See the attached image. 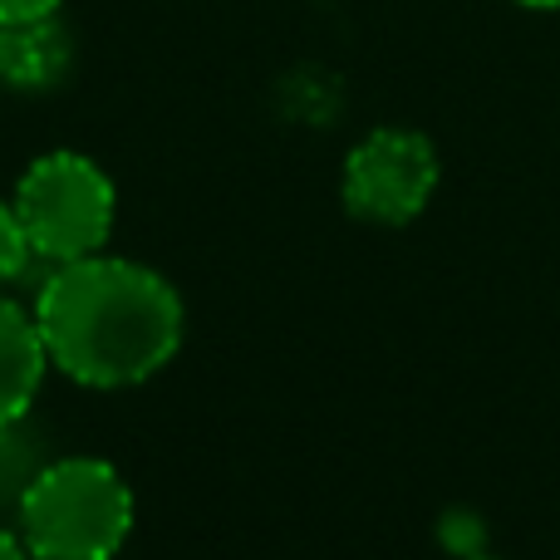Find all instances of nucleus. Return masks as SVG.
Wrapping results in <instances>:
<instances>
[{
  "instance_id": "7",
  "label": "nucleus",
  "mask_w": 560,
  "mask_h": 560,
  "mask_svg": "<svg viewBox=\"0 0 560 560\" xmlns=\"http://www.w3.org/2000/svg\"><path fill=\"white\" fill-rule=\"evenodd\" d=\"M30 261H35V246L25 236V222H20L15 202H0V290L15 285L30 271Z\"/></svg>"
},
{
  "instance_id": "8",
  "label": "nucleus",
  "mask_w": 560,
  "mask_h": 560,
  "mask_svg": "<svg viewBox=\"0 0 560 560\" xmlns=\"http://www.w3.org/2000/svg\"><path fill=\"white\" fill-rule=\"evenodd\" d=\"M65 0H0V25H20V20H45L59 15Z\"/></svg>"
},
{
  "instance_id": "4",
  "label": "nucleus",
  "mask_w": 560,
  "mask_h": 560,
  "mask_svg": "<svg viewBox=\"0 0 560 560\" xmlns=\"http://www.w3.org/2000/svg\"><path fill=\"white\" fill-rule=\"evenodd\" d=\"M339 192L359 222L408 226L438 192V148L413 128H374L349 148Z\"/></svg>"
},
{
  "instance_id": "2",
  "label": "nucleus",
  "mask_w": 560,
  "mask_h": 560,
  "mask_svg": "<svg viewBox=\"0 0 560 560\" xmlns=\"http://www.w3.org/2000/svg\"><path fill=\"white\" fill-rule=\"evenodd\" d=\"M133 512V487L114 463L59 457L20 492V541L35 560H114Z\"/></svg>"
},
{
  "instance_id": "5",
  "label": "nucleus",
  "mask_w": 560,
  "mask_h": 560,
  "mask_svg": "<svg viewBox=\"0 0 560 560\" xmlns=\"http://www.w3.org/2000/svg\"><path fill=\"white\" fill-rule=\"evenodd\" d=\"M74 74V35L59 15L0 25V84L15 94H49Z\"/></svg>"
},
{
  "instance_id": "1",
  "label": "nucleus",
  "mask_w": 560,
  "mask_h": 560,
  "mask_svg": "<svg viewBox=\"0 0 560 560\" xmlns=\"http://www.w3.org/2000/svg\"><path fill=\"white\" fill-rule=\"evenodd\" d=\"M49 369L89 388H128L167 369L183 349V295L163 271L128 256L49 266L35 295Z\"/></svg>"
},
{
  "instance_id": "9",
  "label": "nucleus",
  "mask_w": 560,
  "mask_h": 560,
  "mask_svg": "<svg viewBox=\"0 0 560 560\" xmlns=\"http://www.w3.org/2000/svg\"><path fill=\"white\" fill-rule=\"evenodd\" d=\"M0 560H35V556L25 551L20 532H5V526H0Z\"/></svg>"
},
{
  "instance_id": "10",
  "label": "nucleus",
  "mask_w": 560,
  "mask_h": 560,
  "mask_svg": "<svg viewBox=\"0 0 560 560\" xmlns=\"http://www.w3.org/2000/svg\"><path fill=\"white\" fill-rule=\"evenodd\" d=\"M516 5H526V10H560V0H516Z\"/></svg>"
},
{
  "instance_id": "6",
  "label": "nucleus",
  "mask_w": 560,
  "mask_h": 560,
  "mask_svg": "<svg viewBox=\"0 0 560 560\" xmlns=\"http://www.w3.org/2000/svg\"><path fill=\"white\" fill-rule=\"evenodd\" d=\"M49 374V349L35 325V310L0 290V433L35 408V394Z\"/></svg>"
},
{
  "instance_id": "11",
  "label": "nucleus",
  "mask_w": 560,
  "mask_h": 560,
  "mask_svg": "<svg viewBox=\"0 0 560 560\" xmlns=\"http://www.w3.org/2000/svg\"><path fill=\"white\" fill-rule=\"evenodd\" d=\"M467 560H502V556H487V551H477V556H467Z\"/></svg>"
},
{
  "instance_id": "3",
  "label": "nucleus",
  "mask_w": 560,
  "mask_h": 560,
  "mask_svg": "<svg viewBox=\"0 0 560 560\" xmlns=\"http://www.w3.org/2000/svg\"><path fill=\"white\" fill-rule=\"evenodd\" d=\"M10 202H15L20 222H25L35 261L45 266H69L84 261V256H98L118 222L114 177L89 153H74V148H55V153L35 158L20 173Z\"/></svg>"
}]
</instances>
